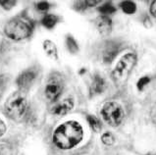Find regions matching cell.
<instances>
[{
	"mask_svg": "<svg viewBox=\"0 0 156 155\" xmlns=\"http://www.w3.org/2000/svg\"><path fill=\"white\" fill-rule=\"evenodd\" d=\"M84 136L81 123L69 120L60 124L52 132V143L60 150H71L83 141Z\"/></svg>",
	"mask_w": 156,
	"mask_h": 155,
	"instance_id": "6da1fadb",
	"label": "cell"
},
{
	"mask_svg": "<svg viewBox=\"0 0 156 155\" xmlns=\"http://www.w3.org/2000/svg\"><path fill=\"white\" fill-rule=\"evenodd\" d=\"M34 29V20L28 14V12L23 11L6 22L3 33L7 38L13 41H23L32 37Z\"/></svg>",
	"mask_w": 156,
	"mask_h": 155,
	"instance_id": "7a4b0ae2",
	"label": "cell"
},
{
	"mask_svg": "<svg viewBox=\"0 0 156 155\" xmlns=\"http://www.w3.org/2000/svg\"><path fill=\"white\" fill-rule=\"evenodd\" d=\"M29 109L27 92L17 90L8 96L4 103V112L6 116L14 122L24 121Z\"/></svg>",
	"mask_w": 156,
	"mask_h": 155,
	"instance_id": "3957f363",
	"label": "cell"
},
{
	"mask_svg": "<svg viewBox=\"0 0 156 155\" xmlns=\"http://www.w3.org/2000/svg\"><path fill=\"white\" fill-rule=\"evenodd\" d=\"M136 63L137 55L135 52H128L119 59L111 72V77L116 86H123L126 85Z\"/></svg>",
	"mask_w": 156,
	"mask_h": 155,
	"instance_id": "277c9868",
	"label": "cell"
},
{
	"mask_svg": "<svg viewBox=\"0 0 156 155\" xmlns=\"http://www.w3.org/2000/svg\"><path fill=\"white\" fill-rule=\"evenodd\" d=\"M101 116L110 127L117 128L122 124L125 118L124 109L116 101H107L101 107Z\"/></svg>",
	"mask_w": 156,
	"mask_h": 155,
	"instance_id": "5b68a950",
	"label": "cell"
},
{
	"mask_svg": "<svg viewBox=\"0 0 156 155\" xmlns=\"http://www.w3.org/2000/svg\"><path fill=\"white\" fill-rule=\"evenodd\" d=\"M65 83L59 72H52L47 78L44 87V94L50 102H57L64 90Z\"/></svg>",
	"mask_w": 156,
	"mask_h": 155,
	"instance_id": "8992f818",
	"label": "cell"
},
{
	"mask_svg": "<svg viewBox=\"0 0 156 155\" xmlns=\"http://www.w3.org/2000/svg\"><path fill=\"white\" fill-rule=\"evenodd\" d=\"M38 74L39 70L35 66H32V67H29L22 71L16 79V85L18 90L25 92L29 91L34 85L38 77Z\"/></svg>",
	"mask_w": 156,
	"mask_h": 155,
	"instance_id": "52a82bcc",
	"label": "cell"
},
{
	"mask_svg": "<svg viewBox=\"0 0 156 155\" xmlns=\"http://www.w3.org/2000/svg\"><path fill=\"white\" fill-rule=\"evenodd\" d=\"M75 101L73 97H68L61 101H57V102L52 106L50 109L51 114L55 115V116H65L74 109Z\"/></svg>",
	"mask_w": 156,
	"mask_h": 155,
	"instance_id": "ba28073f",
	"label": "cell"
},
{
	"mask_svg": "<svg viewBox=\"0 0 156 155\" xmlns=\"http://www.w3.org/2000/svg\"><path fill=\"white\" fill-rule=\"evenodd\" d=\"M120 52V44L116 41H108L102 50V61L104 64H111Z\"/></svg>",
	"mask_w": 156,
	"mask_h": 155,
	"instance_id": "9c48e42d",
	"label": "cell"
},
{
	"mask_svg": "<svg viewBox=\"0 0 156 155\" xmlns=\"http://www.w3.org/2000/svg\"><path fill=\"white\" fill-rule=\"evenodd\" d=\"M95 26L98 33L103 37H108L112 32L113 23L110 17L107 16H98L95 20Z\"/></svg>",
	"mask_w": 156,
	"mask_h": 155,
	"instance_id": "30bf717a",
	"label": "cell"
},
{
	"mask_svg": "<svg viewBox=\"0 0 156 155\" xmlns=\"http://www.w3.org/2000/svg\"><path fill=\"white\" fill-rule=\"evenodd\" d=\"M106 87L105 79L102 78L99 74H94L92 77L90 86V93L91 96H97L103 93Z\"/></svg>",
	"mask_w": 156,
	"mask_h": 155,
	"instance_id": "8fae6325",
	"label": "cell"
},
{
	"mask_svg": "<svg viewBox=\"0 0 156 155\" xmlns=\"http://www.w3.org/2000/svg\"><path fill=\"white\" fill-rule=\"evenodd\" d=\"M42 49L48 58L54 61H58V59H59V53H58L57 45L51 39H44L42 42Z\"/></svg>",
	"mask_w": 156,
	"mask_h": 155,
	"instance_id": "7c38bea8",
	"label": "cell"
},
{
	"mask_svg": "<svg viewBox=\"0 0 156 155\" xmlns=\"http://www.w3.org/2000/svg\"><path fill=\"white\" fill-rule=\"evenodd\" d=\"M60 17L55 14H51V13H47L44 14L41 20V24L47 30H53L55 26L60 23Z\"/></svg>",
	"mask_w": 156,
	"mask_h": 155,
	"instance_id": "4fadbf2b",
	"label": "cell"
},
{
	"mask_svg": "<svg viewBox=\"0 0 156 155\" xmlns=\"http://www.w3.org/2000/svg\"><path fill=\"white\" fill-rule=\"evenodd\" d=\"M65 45L67 50L69 51L70 54H77L80 51V45H79V42L77 39L75 38V37L73 34L68 33L66 34L65 37Z\"/></svg>",
	"mask_w": 156,
	"mask_h": 155,
	"instance_id": "5bb4252c",
	"label": "cell"
},
{
	"mask_svg": "<svg viewBox=\"0 0 156 155\" xmlns=\"http://www.w3.org/2000/svg\"><path fill=\"white\" fill-rule=\"evenodd\" d=\"M97 10H98V12L100 13V15L110 17L111 15H113L114 13H116L117 8L115 7V5L112 2L107 1V2L102 3L101 5L97 8Z\"/></svg>",
	"mask_w": 156,
	"mask_h": 155,
	"instance_id": "9a60e30c",
	"label": "cell"
},
{
	"mask_svg": "<svg viewBox=\"0 0 156 155\" xmlns=\"http://www.w3.org/2000/svg\"><path fill=\"white\" fill-rule=\"evenodd\" d=\"M120 9L125 13L126 15H133L136 12V3L133 1H130V0H126V1H122L119 4Z\"/></svg>",
	"mask_w": 156,
	"mask_h": 155,
	"instance_id": "2e32d148",
	"label": "cell"
},
{
	"mask_svg": "<svg viewBox=\"0 0 156 155\" xmlns=\"http://www.w3.org/2000/svg\"><path fill=\"white\" fill-rule=\"evenodd\" d=\"M87 120L90 127L91 128L92 131H94L95 132H100L102 130V124L100 120L94 115H87Z\"/></svg>",
	"mask_w": 156,
	"mask_h": 155,
	"instance_id": "e0dca14e",
	"label": "cell"
},
{
	"mask_svg": "<svg viewBox=\"0 0 156 155\" xmlns=\"http://www.w3.org/2000/svg\"><path fill=\"white\" fill-rule=\"evenodd\" d=\"M101 141L104 145H106V146H111V145H113L115 143L116 139H115V136H113L112 132H105L101 136Z\"/></svg>",
	"mask_w": 156,
	"mask_h": 155,
	"instance_id": "ac0fdd59",
	"label": "cell"
},
{
	"mask_svg": "<svg viewBox=\"0 0 156 155\" xmlns=\"http://www.w3.org/2000/svg\"><path fill=\"white\" fill-rule=\"evenodd\" d=\"M51 7H52L51 3L48 1H38L34 5V8L37 9V11L44 13V14H47L48 11L51 9Z\"/></svg>",
	"mask_w": 156,
	"mask_h": 155,
	"instance_id": "d6986e66",
	"label": "cell"
},
{
	"mask_svg": "<svg viewBox=\"0 0 156 155\" xmlns=\"http://www.w3.org/2000/svg\"><path fill=\"white\" fill-rule=\"evenodd\" d=\"M151 82V77L145 75V76H142L139 79V81L136 82V88L139 91H142L144 88L147 86Z\"/></svg>",
	"mask_w": 156,
	"mask_h": 155,
	"instance_id": "ffe728a7",
	"label": "cell"
},
{
	"mask_svg": "<svg viewBox=\"0 0 156 155\" xmlns=\"http://www.w3.org/2000/svg\"><path fill=\"white\" fill-rule=\"evenodd\" d=\"M0 155H14V149L12 145L6 143H0Z\"/></svg>",
	"mask_w": 156,
	"mask_h": 155,
	"instance_id": "44dd1931",
	"label": "cell"
},
{
	"mask_svg": "<svg viewBox=\"0 0 156 155\" xmlns=\"http://www.w3.org/2000/svg\"><path fill=\"white\" fill-rule=\"evenodd\" d=\"M17 3L15 0H0V7L6 11H10L17 5Z\"/></svg>",
	"mask_w": 156,
	"mask_h": 155,
	"instance_id": "7402d4cb",
	"label": "cell"
},
{
	"mask_svg": "<svg viewBox=\"0 0 156 155\" xmlns=\"http://www.w3.org/2000/svg\"><path fill=\"white\" fill-rule=\"evenodd\" d=\"M73 7L77 12H84L87 9H88L87 1H77V2L74 3Z\"/></svg>",
	"mask_w": 156,
	"mask_h": 155,
	"instance_id": "603a6c76",
	"label": "cell"
},
{
	"mask_svg": "<svg viewBox=\"0 0 156 155\" xmlns=\"http://www.w3.org/2000/svg\"><path fill=\"white\" fill-rule=\"evenodd\" d=\"M8 81H9V77L7 75H0V94L5 90L6 83H8Z\"/></svg>",
	"mask_w": 156,
	"mask_h": 155,
	"instance_id": "cb8c5ba5",
	"label": "cell"
},
{
	"mask_svg": "<svg viewBox=\"0 0 156 155\" xmlns=\"http://www.w3.org/2000/svg\"><path fill=\"white\" fill-rule=\"evenodd\" d=\"M7 131V126L5 122H4L1 118H0V139L2 138V136L5 135V132Z\"/></svg>",
	"mask_w": 156,
	"mask_h": 155,
	"instance_id": "d4e9b609",
	"label": "cell"
},
{
	"mask_svg": "<svg viewBox=\"0 0 156 155\" xmlns=\"http://www.w3.org/2000/svg\"><path fill=\"white\" fill-rule=\"evenodd\" d=\"M150 118H151V121H152L155 125H156V102L154 103V105L152 106L151 108V111H150Z\"/></svg>",
	"mask_w": 156,
	"mask_h": 155,
	"instance_id": "484cf974",
	"label": "cell"
},
{
	"mask_svg": "<svg viewBox=\"0 0 156 155\" xmlns=\"http://www.w3.org/2000/svg\"><path fill=\"white\" fill-rule=\"evenodd\" d=\"M149 12L152 17L156 18V0L152 1L150 3V7H149Z\"/></svg>",
	"mask_w": 156,
	"mask_h": 155,
	"instance_id": "4316f807",
	"label": "cell"
}]
</instances>
